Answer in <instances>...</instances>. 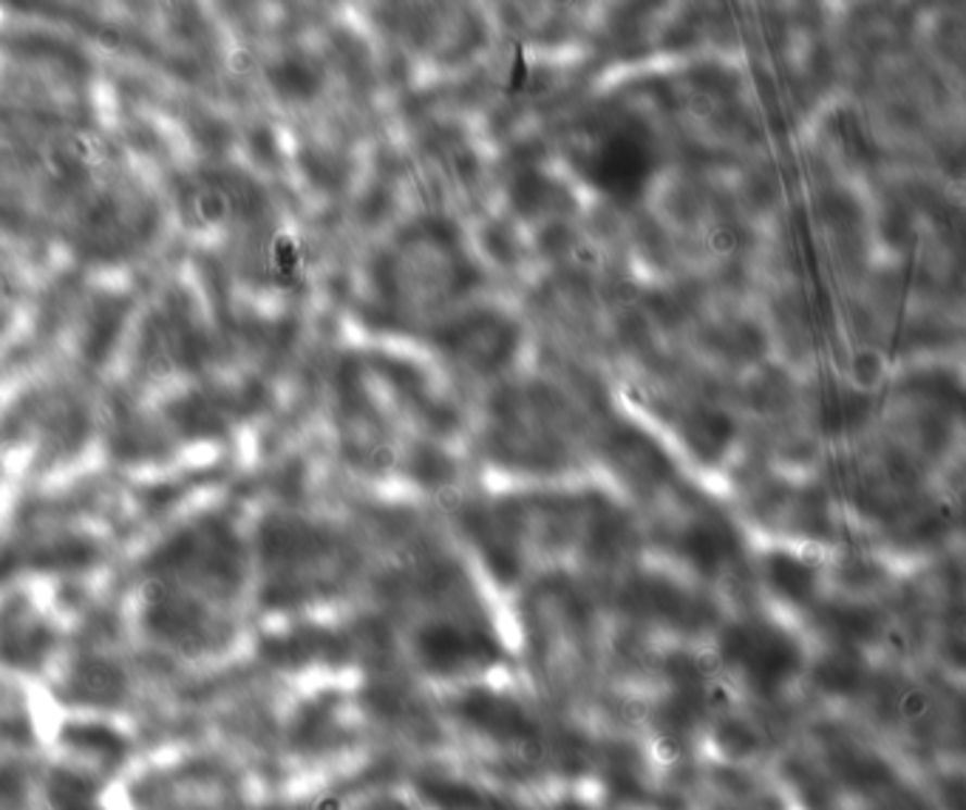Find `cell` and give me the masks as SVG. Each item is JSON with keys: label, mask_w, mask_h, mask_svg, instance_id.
<instances>
[{"label": "cell", "mask_w": 966, "mask_h": 810, "mask_svg": "<svg viewBox=\"0 0 966 810\" xmlns=\"http://www.w3.org/2000/svg\"><path fill=\"white\" fill-rule=\"evenodd\" d=\"M723 658L760 695H777L800 672L802 663L800 646L786 632L768 624L735 626L723 640Z\"/></svg>", "instance_id": "obj_1"}, {"label": "cell", "mask_w": 966, "mask_h": 810, "mask_svg": "<svg viewBox=\"0 0 966 810\" xmlns=\"http://www.w3.org/2000/svg\"><path fill=\"white\" fill-rule=\"evenodd\" d=\"M417 655L428 672L456 674L474 663H482L488 658V646L454 624H431L419 632Z\"/></svg>", "instance_id": "obj_2"}, {"label": "cell", "mask_w": 966, "mask_h": 810, "mask_svg": "<svg viewBox=\"0 0 966 810\" xmlns=\"http://www.w3.org/2000/svg\"><path fill=\"white\" fill-rule=\"evenodd\" d=\"M650 173V151L635 137L618 134L604 145L592 162V176L615 196H629L643 185Z\"/></svg>", "instance_id": "obj_3"}, {"label": "cell", "mask_w": 966, "mask_h": 810, "mask_svg": "<svg viewBox=\"0 0 966 810\" xmlns=\"http://www.w3.org/2000/svg\"><path fill=\"white\" fill-rule=\"evenodd\" d=\"M462 711L471 723L482 725L485 732H493L497 737L519 739L530 734V725L516 703H507L497 695H468L462 700Z\"/></svg>", "instance_id": "obj_4"}, {"label": "cell", "mask_w": 966, "mask_h": 810, "mask_svg": "<svg viewBox=\"0 0 966 810\" xmlns=\"http://www.w3.org/2000/svg\"><path fill=\"white\" fill-rule=\"evenodd\" d=\"M683 550L703 573H717L735 550V541L720 524H694L683 536Z\"/></svg>", "instance_id": "obj_5"}, {"label": "cell", "mask_w": 966, "mask_h": 810, "mask_svg": "<svg viewBox=\"0 0 966 810\" xmlns=\"http://www.w3.org/2000/svg\"><path fill=\"white\" fill-rule=\"evenodd\" d=\"M768 575H771L774 587L791 601H805L814 593V570L793 556H771Z\"/></svg>", "instance_id": "obj_6"}, {"label": "cell", "mask_w": 966, "mask_h": 810, "mask_svg": "<svg viewBox=\"0 0 966 810\" xmlns=\"http://www.w3.org/2000/svg\"><path fill=\"white\" fill-rule=\"evenodd\" d=\"M505 349H507V332H497L491 329V326H485V329H474V326H471V329L465 332V344H462L465 358L493 363L497 358H502Z\"/></svg>", "instance_id": "obj_7"}, {"label": "cell", "mask_w": 966, "mask_h": 810, "mask_svg": "<svg viewBox=\"0 0 966 810\" xmlns=\"http://www.w3.org/2000/svg\"><path fill=\"white\" fill-rule=\"evenodd\" d=\"M51 802L58 810H86L91 802V785L74 774H58L51 782Z\"/></svg>", "instance_id": "obj_8"}, {"label": "cell", "mask_w": 966, "mask_h": 810, "mask_svg": "<svg viewBox=\"0 0 966 810\" xmlns=\"http://www.w3.org/2000/svg\"><path fill=\"white\" fill-rule=\"evenodd\" d=\"M275 86L281 88L284 94H292V97H303L315 88V74L306 68V65L298 63H284L278 72H275Z\"/></svg>", "instance_id": "obj_9"}, {"label": "cell", "mask_w": 966, "mask_h": 810, "mask_svg": "<svg viewBox=\"0 0 966 810\" xmlns=\"http://www.w3.org/2000/svg\"><path fill=\"white\" fill-rule=\"evenodd\" d=\"M368 810H409L403 802H394V799H382V802L372 805Z\"/></svg>", "instance_id": "obj_10"}]
</instances>
